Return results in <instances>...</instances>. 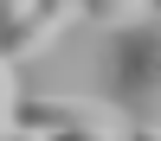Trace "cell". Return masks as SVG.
Instances as JSON below:
<instances>
[{"label":"cell","mask_w":161,"mask_h":141,"mask_svg":"<svg viewBox=\"0 0 161 141\" xmlns=\"http://www.w3.org/2000/svg\"><path fill=\"white\" fill-rule=\"evenodd\" d=\"M103 96L129 115V122L161 128V13L155 19H129L103 45Z\"/></svg>","instance_id":"6da1fadb"},{"label":"cell","mask_w":161,"mask_h":141,"mask_svg":"<svg viewBox=\"0 0 161 141\" xmlns=\"http://www.w3.org/2000/svg\"><path fill=\"white\" fill-rule=\"evenodd\" d=\"M13 128H39V135H64V128H129V115L110 96H19L13 103Z\"/></svg>","instance_id":"7a4b0ae2"},{"label":"cell","mask_w":161,"mask_h":141,"mask_svg":"<svg viewBox=\"0 0 161 141\" xmlns=\"http://www.w3.org/2000/svg\"><path fill=\"white\" fill-rule=\"evenodd\" d=\"M71 19H77V13H58V7L26 0L19 13H7V19H0V58H7V64H32V58H45Z\"/></svg>","instance_id":"3957f363"},{"label":"cell","mask_w":161,"mask_h":141,"mask_svg":"<svg viewBox=\"0 0 161 141\" xmlns=\"http://www.w3.org/2000/svg\"><path fill=\"white\" fill-rule=\"evenodd\" d=\"M77 13L97 26H129L136 13H148V0H77Z\"/></svg>","instance_id":"277c9868"},{"label":"cell","mask_w":161,"mask_h":141,"mask_svg":"<svg viewBox=\"0 0 161 141\" xmlns=\"http://www.w3.org/2000/svg\"><path fill=\"white\" fill-rule=\"evenodd\" d=\"M13 103H19V90H13V64L0 58V141L13 135Z\"/></svg>","instance_id":"5b68a950"},{"label":"cell","mask_w":161,"mask_h":141,"mask_svg":"<svg viewBox=\"0 0 161 141\" xmlns=\"http://www.w3.org/2000/svg\"><path fill=\"white\" fill-rule=\"evenodd\" d=\"M129 141H161V128L155 122H129Z\"/></svg>","instance_id":"8992f818"},{"label":"cell","mask_w":161,"mask_h":141,"mask_svg":"<svg viewBox=\"0 0 161 141\" xmlns=\"http://www.w3.org/2000/svg\"><path fill=\"white\" fill-rule=\"evenodd\" d=\"M7 141H52V135H39V128H13Z\"/></svg>","instance_id":"52a82bcc"},{"label":"cell","mask_w":161,"mask_h":141,"mask_svg":"<svg viewBox=\"0 0 161 141\" xmlns=\"http://www.w3.org/2000/svg\"><path fill=\"white\" fill-rule=\"evenodd\" d=\"M19 7H26V0H0V19H7V13H19Z\"/></svg>","instance_id":"ba28073f"},{"label":"cell","mask_w":161,"mask_h":141,"mask_svg":"<svg viewBox=\"0 0 161 141\" xmlns=\"http://www.w3.org/2000/svg\"><path fill=\"white\" fill-rule=\"evenodd\" d=\"M148 7H155V13H161V0H148Z\"/></svg>","instance_id":"9c48e42d"}]
</instances>
